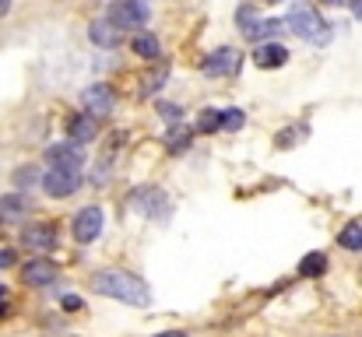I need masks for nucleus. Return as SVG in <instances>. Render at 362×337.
I'll return each instance as SVG.
<instances>
[{"label": "nucleus", "mask_w": 362, "mask_h": 337, "mask_svg": "<svg viewBox=\"0 0 362 337\" xmlns=\"http://www.w3.org/2000/svg\"><path fill=\"white\" fill-rule=\"evenodd\" d=\"M92 292L106 295V299H117V302H130V306H148L151 292L148 285L130 274V271H120V267H103L92 274Z\"/></svg>", "instance_id": "obj_1"}, {"label": "nucleus", "mask_w": 362, "mask_h": 337, "mask_svg": "<svg viewBox=\"0 0 362 337\" xmlns=\"http://www.w3.org/2000/svg\"><path fill=\"white\" fill-rule=\"evenodd\" d=\"M288 28H292L299 39H306V42H327V39H331L327 21H324L320 11L310 7V4H292V7H288Z\"/></svg>", "instance_id": "obj_2"}, {"label": "nucleus", "mask_w": 362, "mask_h": 337, "mask_svg": "<svg viewBox=\"0 0 362 337\" xmlns=\"http://www.w3.org/2000/svg\"><path fill=\"white\" fill-rule=\"evenodd\" d=\"M106 18L120 32H137V28L148 25V7H144V0H113V7H110Z\"/></svg>", "instance_id": "obj_3"}, {"label": "nucleus", "mask_w": 362, "mask_h": 337, "mask_svg": "<svg viewBox=\"0 0 362 337\" xmlns=\"http://www.w3.org/2000/svg\"><path fill=\"white\" fill-rule=\"evenodd\" d=\"M78 187H81V172H71V169H49V172L42 176V190H46V197H57V201L71 197Z\"/></svg>", "instance_id": "obj_4"}, {"label": "nucleus", "mask_w": 362, "mask_h": 337, "mask_svg": "<svg viewBox=\"0 0 362 337\" xmlns=\"http://www.w3.org/2000/svg\"><path fill=\"white\" fill-rule=\"evenodd\" d=\"M71 232H74V239L78 242H95L99 239V232H103V208H95V204H88V208H81L78 215H74V225H71Z\"/></svg>", "instance_id": "obj_5"}, {"label": "nucleus", "mask_w": 362, "mask_h": 337, "mask_svg": "<svg viewBox=\"0 0 362 337\" xmlns=\"http://www.w3.org/2000/svg\"><path fill=\"white\" fill-rule=\"evenodd\" d=\"M134 208L144 215V218H165L169 215V201L158 187H144V190H134Z\"/></svg>", "instance_id": "obj_6"}, {"label": "nucleus", "mask_w": 362, "mask_h": 337, "mask_svg": "<svg viewBox=\"0 0 362 337\" xmlns=\"http://www.w3.org/2000/svg\"><path fill=\"white\" fill-rule=\"evenodd\" d=\"M46 162H49V169H71V172H78L81 169V144H74V141L49 144L46 148Z\"/></svg>", "instance_id": "obj_7"}, {"label": "nucleus", "mask_w": 362, "mask_h": 337, "mask_svg": "<svg viewBox=\"0 0 362 337\" xmlns=\"http://www.w3.org/2000/svg\"><path fill=\"white\" fill-rule=\"evenodd\" d=\"M21 242H25V249H32V253H49V249L57 246V225H49V222L28 225V228L21 232Z\"/></svg>", "instance_id": "obj_8"}, {"label": "nucleus", "mask_w": 362, "mask_h": 337, "mask_svg": "<svg viewBox=\"0 0 362 337\" xmlns=\"http://www.w3.org/2000/svg\"><path fill=\"white\" fill-rule=\"evenodd\" d=\"M21 281H25V285H35V288L53 285V281H57V264L46 260V256H35V260H28V264L21 267Z\"/></svg>", "instance_id": "obj_9"}, {"label": "nucleus", "mask_w": 362, "mask_h": 337, "mask_svg": "<svg viewBox=\"0 0 362 337\" xmlns=\"http://www.w3.org/2000/svg\"><path fill=\"white\" fill-rule=\"evenodd\" d=\"M81 99H85V110L92 112L95 119H106L113 112V88L110 85H88Z\"/></svg>", "instance_id": "obj_10"}, {"label": "nucleus", "mask_w": 362, "mask_h": 337, "mask_svg": "<svg viewBox=\"0 0 362 337\" xmlns=\"http://www.w3.org/2000/svg\"><path fill=\"white\" fill-rule=\"evenodd\" d=\"M95 134H99V119L88 110L74 112V116L67 119V137H71L74 144H88V141H95Z\"/></svg>", "instance_id": "obj_11"}, {"label": "nucleus", "mask_w": 362, "mask_h": 337, "mask_svg": "<svg viewBox=\"0 0 362 337\" xmlns=\"http://www.w3.org/2000/svg\"><path fill=\"white\" fill-rule=\"evenodd\" d=\"M88 39H92L95 46H103V49H117L120 39H123V32L110 21V18H99V21L88 25Z\"/></svg>", "instance_id": "obj_12"}, {"label": "nucleus", "mask_w": 362, "mask_h": 337, "mask_svg": "<svg viewBox=\"0 0 362 337\" xmlns=\"http://www.w3.org/2000/svg\"><path fill=\"white\" fill-rule=\"evenodd\" d=\"M285 60H288V49L278 46V42H260L257 53H253V64L260 71H278V67H285Z\"/></svg>", "instance_id": "obj_13"}, {"label": "nucleus", "mask_w": 362, "mask_h": 337, "mask_svg": "<svg viewBox=\"0 0 362 337\" xmlns=\"http://www.w3.org/2000/svg\"><path fill=\"white\" fill-rule=\"evenodd\" d=\"M236 64H240V53L236 49H215L211 57H204V74H211V78H222V74H233L236 71Z\"/></svg>", "instance_id": "obj_14"}, {"label": "nucleus", "mask_w": 362, "mask_h": 337, "mask_svg": "<svg viewBox=\"0 0 362 337\" xmlns=\"http://www.w3.org/2000/svg\"><path fill=\"white\" fill-rule=\"evenodd\" d=\"M165 81H169V64H158V67H151V71L141 78V95H144V99L158 95Z\"/></svg>", "instance_id": "obj_15"}, {"label": "nucleus", "mask_w": 362, "mask_h": 337, "mask_svg": "<svg viewBox=\"0 0 362 337\" xmlns=\"http://www.w3.org/2000/svg\"><path fill=\"white\" fill-rule=\"evenodd\" d=\"M281 28H285V21H278V18H264V21L257 18V21H250V25L243 28V35L257 42V39H267V35H274V32H281Z\"/></svg>", "instance_id": "obj_16"}, {"label": "nucleus", "mask_w": 362, "mask_h": 337, "mask_svg": "<svg viewBox=\"0 0 362 337\" xmlns=\"http://www.w3.org/2000/svg\"><path fill=\"white\" fill-rule=\"evenodd\" d=\"M134 53H137L141 60H158L162 49H158V39H155L151 32H137V35H134Z\"/></svg>", "instance_id": "obj_17"}, {"label": "nucleus", "mask_w": 362, "mask_h": 337, "mask_svg": "<svg viewBox=\"0 0 362 337\" xmlns=\"http://www.w3.org/2000/svg\"><path fill=\"white\" fill-rule=\"evenodd\" d=\"M21 215H25V197H21V194L0 197V218H4V222H18Z\"/></svg>", "instance_id": "obj_18"}, {"label": "nucleus", "mask_w": 362, "mask_h": 337, "mask_svg": "<svg viewBox=\"0 0 362 337\" xmlns=\"http://www.w3.org/2000/svg\"><path fill=\"white\" fill-rule=\"evenodd\" d=\"M327 271V256L324 253H310V256H303V264H299V274L303 278H317V274H324Z\"/></svg>", "instance_id": "obj_19"}, {"label": "nucleus", "mask_w": 362, "mask_h": 337, "mask_svg": "<svg viewBox=\"0 0 362 337\" xmlns=\"http://www.w3.org/2000/svg\"><path fill=\"white\" fill-rule=\"evenodd\" d=\"M338 242H341L345 249L359 253L362 249V225H345V228H341V235H338Z\"/></svg>", "instance_id": "obj_20"}, {"label": "nucleus", "mask_w": 362, "mask_h": 337, "mask_svg": "<svg viewBox=\"0 0 362 337\" xmlns=\"http://www.w3.org/2000/svg\"><path fill=\"white\" fill-rule=\"evenodd\" d=\"M197 130L201 134H215V130H222V110H204L197 116Z\"/></svg>", "instance_id": "obj_21"}, {"label": "nucleus", "mask_w": 362, "mask_h": 337, "mask_svg": "<svg viewBox=\"0 0 362 337\" xmlns=\"http://www.w3.org/2000/svg\"><path fill=\"white\" fill-rule=\"evenodd\" d=\"M187 144H190V130H187V126L169 130V137H165V148H169V151H183Z\"/></svg>", "instance_id": "obj_22"}, {"label": "nucleus", "mask_w": 362, "mask_h": 337, "mask_svg": "<svg viewBox=\"0 0 362 337\" xmlns=\"http://www.w3.org/2000/svg\"><path fill=\"white\" fill-rule=\"evenodd\" d=\"M243 123H246L243 110H226L222 112V130H240Z\"/></svg>", "instance_id": "obj_23"}, {"label": "nucleus", "mask_w": 362, "mask_h": 337, "mask_svg": "<svg viewBox=\"0 0 362 337\" xmlns=\"http://www.w3.org/2000/svg\"><path fill=\"white\" fill-rule=\"evenodd\" d=\"M158 112H162V119H169V123H180V106H169V102H162V106H158Z\"/></svg>", "instance_id": "obj_24"}, {"label": "nucleus", "mask_w": 362, "mask_h": 337, "mask_svg": "<svg viewBox=\"0 0 362 337\" xmlns=\"http://www.w3.org/2000/svg\"><path fill=\"white\" fill-rule=\"evenodd\" d=\"M14 179H18L21 187H28V183H35L39 176H35V172H25V169H21V172H14Z\"/></svg>", "instance_id": "obj_25"}, {"label": "nucleus", "mask_w": 362, "mask_h": 337, "mask_svg": "<svg viewBox=\"0 0 362 337\" xmlns=\"http://www.w3.org/2000/svg\"><path fill=\"white\" fill-rule=\"evenodd\" d=\"M64 306L74 313V309H81V299H78V295H64Z\"/></svg>", "instance_id": "obj_26"}, {"label": "nucleus", "mask_w": 362, "mask_h": 337, "mask_svg": "<svg viewBox=\"0 0 362 337\" xmlns=\"http://www.w3.org/2000/svg\"><path fill=\"white\" fill-rule=\"evenodd\" d=\"M14 264V249H0V267H11Z\"/></svg>", "instance_id": "obj_27"}, {"label": "nucleus", "mask_w": 362, "mask_h": 337, "mask_svg": "<svg viewBox=\"0 0 362 337\" xmlns=\"http://www.w3.org/2000/svg\"><path fill=\"white\" fill-rule=\"evenodd\" d=\"M349 7H352V14L362 21V0H349Z\"/></svg>", "instance_id": "obj_28"}, {"label": "nucleus", "mask_w": 362, "mask_h": 337, "mask_svg": "<svg viewBox=\"0 0 362 337\" xmlns=\"http://www.w3.org/2000/svg\"><path fill=\"white\" fill-rule=\"evenodd\" d=\"M155 337H187L183 331H165V334H155Z\"/></svg>", "instance_id": "obj_29"}, {"label": "nucleus", "mask_w": 362, "mask_h": 337, "mask_svg": "<svg viewBox=\"0 0 362 337\" xmlns=\"http://www.w3.org/2000/svg\"><path fill=\"white\" fill-rule=\"evenodd\" d=\"M7 11H11V0H0V18H4Z\"/></svg>", "instance_id": "obj_30"}, {"label": "nucleus", "mask_w": 362, "mask_h": 337, "mask_svg": "<svg viewBox=\"0 0 362 337\" xmlns=\"http://www.w3.org/2000/svg\"><path fill=\"white\" fill-rule=\"evenodd\" d=\"M4 313H7V302H0V317H4Z\"/></svg>", "instance_id": "obj_31"}, {"label": "nucleus", "mask_w": 362, "mask_h": 337, "mask_svg": "<svg viewBox=\"0 0 362 337\" xmlns=\"http://www.w3.org/2000/svg\"><path fill=\"white\" fill-rule=\"evenodd\" d=\"M260 4H278V0H260Z\"/></svg>", "instance_id": "obj_32"}]
</instances>
